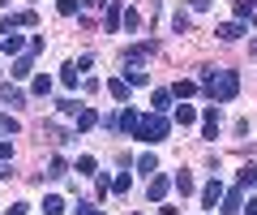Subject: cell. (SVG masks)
I'll use <instances>...</instances> for the list:
<instances>
[{
	"label": "cell",
	"mask_w": 257,
	"mask_h": 215,
	"mask_svg": "<svg viewBox=\"0 0 257 215\" xmlns=\"http://www.w3.org/2000/svg\"><path fill=\"white\" fill-rule=\"evenodd\" d=\"M202 91L210 103H231L240 95V74L236 69H202Z\"/></svg>",
	"instance_id": "6da1fadb"
},
{
	"label": "cell",
	"mask_w": 257,
	"mask_h": 215,
	"mask_svg": "<svg viewBox=\"0 0 257 215\" xmlns=\"http://www.w3.org/2000/svg\"><path fill=\"white\" fill-rule=\"evenodd\" d=\"M167 133H172V121H167L163 112H150V116H142V121H138V133H133V138L155 147V142H167Z\"/></svg>",
	"instance_id": "7a4b0ae2"
},
{
	"label": "cell",
	"mask_w": 257,
	"mask_h": 215,
	"mask_svg": "<svg viewBox=\"0 0 257 215\" xmlns=\"http://www.w3.org/2000/svg\"><path fill=\"white\" fill-rule=\"evenodd\" d=\"M0 108H9V112H18V108H26V95H22L18 86L0 82Z\"/></svg>",
	"instance_id": "3957f363"
},
{
	"label": "cell",
	"mask_w": 257,
	"mask_h": 215,
	"mask_svg": "<svg viewBox=\"0 0 257 215\" xmlns=\"http://www.w3.org/2000/svg\"><path fill=\"white\" fill-rule=\"evenodd\" d=\"M244 211V185H231L223 194V215H240Z\"/></svg>",
	"instance_id": "277c9868"
},
{
	"label": "cell",
	"mask_w": 257,
	"mask_h": 215,
	"mask_svg": "<svg viewBox=\"0 0 257 215\" xmlns=\"http://www.w3.org/2000/svg\"><path fill=\"white\" fill-rule=\"evenodd\" d=\"M219 202H223V181L214 177V181H206V189H202V206H206V211H214Z\"/></svg>",
	"instance_id": "5b68a950"
},
{
	"label": "cell",
	"mask_w": 257,
	"mask_h": 215,
	"mask_svg": "<svg viewBox=\"0 0 257 215\" xmlns=\"http://www.w3.org/2000/svg\"><path fill=\"white\" fill-rule=\"evenodd\" d=\"M103 26H107V35H116V30L124 26V13H120V0H107V13H103Z\"/></svg>",
	"instance_id": "8992f818"
},
{
	"label": "cell",
	"mask_w": 257,
	"mask_h": 215,
	"mask_svg": "<svg viewBox=\"0 0 257 215\" xmlns=\"http://www.w3.org/2000/svg\"><path fill=\"white\" fill-rule=\"evenodd\" d=\"M172 185H176L172 177H150V185H146V198H150V202H163V194H167Z\"/></svg>",
	"instance_id": "52a82bcc"
},
{
	"label": "cell",
	"mask_w": 257,
	"mask_h": 215,
	"mask_svg": "<svg viewBox=\"0 0 257 215\" xmlns=\"http://www.w3.org/2000/svg\"><path fill=\"white\" fill-rule=\"evenodd\" d=\"M124 82H128V86H146V82H150V74L138 65V60H124Z\"/></svg>",
	"instance_id": "ba28073f"
},
{
	"label": "cell",
	"mask_w": 257,
	"mask_h": 215,
	"mask_svg": "<svg viewBox=\"0 0 257 215\" xmlns=\"http://www.w3.org/2000/svg\"><path fill=\"white\" fill-rule=\"evenodd\" d=\"M202 138H219V108L214 103L202 112Z\"/></svg>",
	"instance_id": "9c48e42d"
},
{
	"label": "cell",
	"mask_w": 257,
	"mask_h": 215,
	"mask_svg": "<svg viewBox=\"0 0 257 215\" xmlns=\"http://www.w3.org/2000/svg\"><path fill=\"white\" fill-rule=\"evenodd\" d=\"M214 35H219L223 43H236V39H240V35H248V30H244V22H223Z\"/></svg>",
	"instance_id": "30bf717a"
},
{
	"label": "cell",
	"mask_w": 257,
	"mask_h": 215,
	"mask_svg": "<svg viewBox=\"0 0 257 215\" xmlns=\"http://www.w3.org/2000/svg\"><path fill=\"white\" fill-rule=\"evenodd\" d=\"M22 47H26V39H22L18 30H5V39H0V52H9V56H18Z\"/></svg>",
	"instance_id": "8fae6325"
},
{
	"label": "cell",
	"mask_w": 257,
	"mask_h": 215,
	"mask_svg": "<svg viewBox=\"0 0 257 215\" xmlns=\"http://www.w3.org/2000/svg\"><path fill=\"white\" fill-rule=\"evenodd\" d=\"M138 121H142L138 108H124V112H120V125H116V129H120V133H138Z\"/></svg>",
	"instance_id": "7c38bea8"
},
{
	"label": "cell",
	"mask_w": 257,
	"mask_h": 215,
	"mask_svg": "<svg viewBox=\"0 0 257 215\" xmlns=\"http://www.w3.org/2000/svg\"><path fill=\"white\" fill-rule=\"evenodd\" d=\"M9 74H13V78H30V74H35V52L18 56V60H13V69H9Z\"/></svg>",
	"instance_id": "4fadbf2b"
},
{
	"label": "cell",
	"mask_w": 257,
	"mask_h": 215,
	"mask_svg": "<svg viewBox=\"0 0 257 215\" xmlns=\"http://www.w3.org/2000/svg\"><path fill=\"white\" fill-rule=\"evenodd\" d=\"M138 172H142V177H155V172H159V159L150 155V151H142V155H138Z\"/></svg>",
	"instance_id": "5bb4252c"
},
{
	"label": "cell",
	"mask_w": 257,
	"mask_h": 215,
	"mask_svg": "<svg viewBox=\"0 0 257 215\" xmlns=\"http://www.w3.org/2000/svg\"><path fill=\"white\" fill-rule=\"evenodd\" d=\"M30 95H35V99H47V95H52V78H47V74H39L35 82H30Z\"/></svg>",
	"instance_id": "9a60e30c"
},
{
	"label": "cell",
	"mask_w": 257,
	"mask_h": 215,
	"mask_svg": "<svg viewBox=\"0 0 257 215\" xmlns=\"http://www.w3.org/2000/svg\"><path fill=\"white\" fill-rule=\"evenodd\" d=\"M18 129H22V125H18V116H9L5 108H0V138H13Z\"/></svg>",
	"instance_id": "2e32d148"
},
{
	"label": "cell",
	"mask_w": 257,
	"mask_h": 215,
	"mask_svg": "<svg viewBox=\"0 0 257 215\" xmlns=\"http://www.w3.org/2000/svg\"><path fill=\"white\" fill-rule=\"evenodd\" d=\"M64 172H69V164H64V159H60V155H56V159H52V164H47V172H43V177H47V181H60V177H64Z\"/></svg>",
	"instance_id": "e0dca14e"
},
{
	"label": "cell",
	"mask_w": 257,
	"mask_h": 215,
	"mask_svg": "<svg viewBox=\"0 0 257 215\" xmlns=\"http://www.w3.org/2000/svg\"><path fill=\"white\" fill-rule=\"evenodd\" d=\"M77 78H82V69H77V60H69V65L60 69V82L64 86H77Z\"/></svg>",
	"instance_id": "ac0fdd59"
},
{
	"label": "cell",
	"mask_w": 257,
	"mask_h": 215,
	"mask_svg": "<svg viewBox=\"0 0 257 215\" xmlns=\"http://www.w3.org/2000/svg\"><path fill=\"white\" fill-rule=\"evenodd\" d=\"M43 215H64V198L47 194V198H43Z\"/></svg>",
	"instance_id": "d6986e66"
},
{
	"label": "cell",
	"mask_w": 257,
	"mask_h": 215,
	"mask_svg": "<svg viewBox=\"0 0 257 215\" xmlns=\"http://www.w3.org/2000/svg\"><path fill=\"white\" fill-rule=\"evenodd\" d=\"M150 52H155V43H133L124 52V60H142V56H150Z\"/></svg>",
	"instance_id": "ffe728a7"
},
{
	"label": "cell",
	"mask_w": 257,
	"mask_h": 215,
	"mask_svg": "<svg viewBox=\"0 0 257 215\" xmlns=\"http://www.w3.org/2000/svg\"><path fill=\"white\" fill-rule=\"evenodd\" d=\"M107 91H111V99H128V82H124V78H111Z\"/></svg>",
	"instance_id": "44dd1931"
},
{
	"label": "cell",
	"mask_w": 257,
	"mask_h": 215,
	"mask_svg": "<svg viewBox=\"0 0 257 215\" xmlns=\"http://www.w3.org/2000/svg\"><path fill=\"white\" fill-rule=\"evenodd\" d=\"M94 121H99V116H94V108H82V112H77V133H86Z\"/></svg>",
	"instance_id": "7402d4cb"
},
{
	"label": "cell",
	"mask_w": 257,
	"mask_h": 215,
	"mask_svg": "<svg viewBox=\"0 0 257 215\" xmlns=\"http://www.w3.org/2000/svg\"><path fill=\"white\" fill-rule=\"evenodd\" d=\"M73 172H77V177H90V172H94V155H82L73 164Z\"/></svg>",
	"instance_id": "603a6c76"
},
{
	"label": "cell",
	"mask_w": 257,
	"mask_h": 215,
	"mask_svg": "<svg viewBox=\"0 0 257 215\" xmlns=\"http://www.w3.org/2000/svg\"><path fill=\"white\" fill-rule=\"evenodd\" d=\"M172 99H176L172 91H155V112H167V108H172Z\"/></svg>",
	"instance_id": "cb8c5ba5"
},
{
	"label": "cell",
	"mask_w": 257,
	"mask_h": 215,
	"mask_svg": "<svg viewBox=\"0 0 257 215\" xmlns=\"http://www.w3.org/2000/svg\"><path fill=\"white\" fill-rule=\"evenodd\" d=\"M172 30H176V35H184V30H189V13H184V9L172 13Z\"/></svg>",
	"instance_id": "d4e9b609"
},
{
	"label": "cell",
	"mask_w": 257,
	"mask_h": 215,
	"mask_svg": "<svg viewBox=\"0 0 257 215\" xmlns=\"http://www.w3.org/2000/svg\"><path fill=\"white\" fill-rule=\"evenodd\" d=\"M172 95H176V99H189V95H197V82H176Z\"/></svg>",
	"instance_id": "484cf974"
},
{
	"label": "cell",
	"mask_w": 257,
	"mask_h": 215,
	"mask_svg": "<svg viewBox=\"0 0 257 215\" xmlns=\"http://www.w3.org/2000/svg\"><path fill=\"white\" fill-rule=\"evenodd\" d=\"M176 189H180V198H184V194H193L197 185H193V177H189V172H176Z\"/></svg>",
	"instance_id": "4316f807"
},
{
	"label": "cell",
	"mask_w": 257,
	"mask_h": 215,
	"mask_svg": "<svg viewBox=\"0 0 257 215\" xmlns=\"http://www.w3.org/2000/svg\"><path fill=\"white\" fill-rule=\"evenodd\" d=\"M56 108H60L64 116H77V112H82V103H77V99H56Z\"/></svg>",
	"instance_id": "83f0119b"
},
{
	"label": "cell",
	"mask_w": 257,
	"mask_h": 215,
	"mask_svg": "<svg viewBox=\"0 0 257 215\" xmlns=\"http://www.w3.org/2000/svg\"><path fill=\"white\" fill-rule=\"evenodd\" d=\"M253 18V0H236V22H248Z\"/></svg>",
	"instance_id": "f1b7e54d"
},
{
	"label": "cell",
	"mask_w": 257,
	"mask_h": 215,
	"mask_svg": "<svg viewBox=\"0 0 257 215\" xmlns=\"http://www.w3.org/2000/svg\"><path fill=\"white\" fill-rule=\"evenodd\" d=\"M176 121H180V125H193V121H197V112H193L189 103H180V108H176Z\"/></svg>",
	"instance_id": "f546056e"
},
{
	"label": "cell",
	"mask_w": 257,
	"mask_h": 215,
	"mask_svg": "<svg viewBox=\"0 0 257 215\" xmlns=\"http://www.w3.org/2000/svg\"><path fill=\"white\" fill-rule=\"evenodd\" d=\"M82 5H86V0H60V5H56V9H60V13H64V18H73V13H77V9H82Z\"/></svg>",
	"instance_id": "4dcf8cb0"
},
{
	"label": "cell",
	"mask_w": 257,
	"mask_h": 215,
	"mask_svg": "<svg viewBox=\"0 0 257 215\" xmlns=\"http://www.w3.org/2000/svg\"><path fill=\"white\" fill-rule=\"evenodd\" d=\"M111 194H128V177L120 172V177H111Z\"/></svg>",
	"instance_id": "1f68e13d"
},
{
	"label": "cell",
	"mask_w": 257,
	"mask_h": 215,
	"mask_svg": "<svg viewBox=\"0 0 257 215\" xmlns=\"http://www.w3.org/2000/svg\"><path fill=\"white\" fill-rule=\"evenodd\" d=\"M236 185H244V189H248V185H257V168H244V172H240V181H236Z\"/></svg>",
	"instance_id": "d6a6232c"
},
{
	"label": "cell",
	"mask_w": 257,
	"mask_h": 215,
	"mask_svg": "<svg viewBox=\"0 0 257 215\" xmlns=\"http://www.w3.org/2000/svg\"><path fill=\"white\" fill-rule=\"evenodd\" d=\"M73 215H103V211H99L94 202H77V206H73Z\"/></svg>",
	"instance_id": "836d02e7"
},
{
	"label": "cell",
	"mask_w": 257,
	"mask_h": 215,
	"mask_svg": "<svg viewBox=\"0 0 257 215\" xmlns=\"http://www.w3.org/2000/svg\"><path fill=\"white\" fill-rule=\"evenodd\" d=\"M138 26H142V18H138V9H128V13H124V30H138Z\"/></svg>",
	"instance_id": "e575fe53"
},
{
	"label": "cell",
	"mask_w": 257,
	"mask_h": 215,
	"mask_svg": "<svg viewBox=\"0 0 257 215\" xmlns=\"http://www.w3.org/2000/svg\"><path fill=\"white\" fill-rule=\"evenodd\" d=\"M9 155H13V142H9V138H0V164H5Z\"/></svg>",
	"instance_id": "d590c367"
},
{
	"label": "cell",
	"mask_w": 257,
	"mask_h": 215,
	"mask_svg": "<svg viewBox=\"0 0 257 215\" xmlns=\"http://www.w3.org/2000/svg\"><path fill=\"white\" fill-rule=\"evenodd\" d=\"M26 211H30L26 202H13V206H5V215H26Z\"/></svg>",
	"instance_id": "8d00e7d4"
},
{
	"label": "cell",
	"mask_w": 257,
	"mask_h": 215,
	"mask_svg": "<svg viewBox=\"0 0 257 215\" xmlns=\"http://www.w3.org/2000/svg\"><path fill=\"white\" fill-rule=\"evenodd\" d=\"M189 9H197V13H206V9H210V0H189Z\"/></svg>",
	"instance_id": "74e56055"
},
{
	"label": "cell",
	"mask_w": 257,
	"mask_h": 215,
	"mask_svg": "<svg viewBox=\"0 0 257 215\" xmlns=\"http://www.w3.org/2000/svg\"><path fill=\"white\" fill-rule=\"evenodd\" d=\"M240 215H257V198H248V202H244V211H240Z\"/></svg>",
	"instance_id": "f35d334b"
},
{
	"label": "cell",
	"mask_w": 257,
	"mask_h": 215,
	"mask_svg": "<svg viewBox=\"0 0 257 215\" xmlns=\"http://www.w3.org/2000/svg\"><path fill=\"white\" fill-rule=\"evenodd\" d=\"M159 215H176V206H163V211H159Z\"/></svg>",
	"instance_id": "ab89813d"
},
{
	"label": "cell",
	"mask_w": 257,
	"mask_h": 215,
	"mask_svg": "<svg viewBox=\"0 0 257 215\" xmlns=\"http://www.w3.org/2000/svg\"><path fill=\"white\" fill-rule=\"evenodd\" d=\"M253 5H257V0H253Z\"/></svg>",
	"instance_id": "60d3db41"
}]
</instances>
